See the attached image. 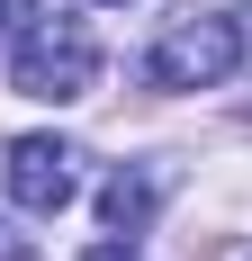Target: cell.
<instances>
[{
  "mask_svg": "<svg viewBox=\"0 0 252 261\" xmlns=\"http://www.w3.org/2000/svg\"><path fill=\"white\" fill-rule=\"evenodd\" d=\"M243 72V27H234V9L225 18H171L162 36L144 45V81L153 90H216V81H234Z\"/></svg>",
  "mask_w": 252,
  "mask_h": 261,
  "instance_id": "6da1fadb",
  "label": "cell"
},
{
  "mask_svg": "<svg viewBox=\"0 0 252 261\" xmlns=\"http://www.w3.org/2000/svg\"><path fill=\"white\" fill-rule=\"evenodd\" d=\"M72 189H81V153L63 135H18V144H9V198H18L27 216L72 207Z\"/></svg>",
  "mask_w": 252,
  "mask_h": 261,
  "instance_id": "3957f363",
  "label": "cell"
},
{
  "mask_svg": "<svg viewBox=\"0 0 252 261\" xmlns=\"http://www.w3.org/2000/svg\"><path fill=\"white\" fill-rule=\"evenodd\" d=\"M27 27H36V0H0V45H9V36H27Z\"/></svg>",
  "mask_w": 252,
  "mask_h": 261,
  "instance_id": "5b68a950",
  "label": "cell"
},
{
  "mask_svg": "<svg viewBox=\"0 0 252 261\" xmlns=\"http://www.w3.org/2000/svg\"><path fill=\"white\" fill-rule=\"evenodd\" d=\"M90 72H99V45H90L81 18H36L18 36V54H9V90H18V99H45V108L81 99Z\"/></svg>",
  "mask_w": 252,
  "mask_h": 261,
  "instance_id": "7a4b0ae2",
  "label": "cell"
},
{
  "mask_svg": "<svg viewBox=\"0 0 252 261\" xmlns=\"http://www.w3.org/2000/svg\"><path fill=\"white\" fill-rule=\"evenodd\" d=\"M81 261H135V252H126V243H99V252H81Z\"/></svg>",
  "mask_w": 252,
  "mask_h": 261,
  "instance_id": "ba28073f",
  "label": "cell"
},
{
  "mask_svg": "<svg viewBox=\"0 0 252 261\" xmlns=\"http://www.w3.org/2000/svg\"><path fill=\"white\" fill-rule=\"evenodd\" d=\"M153 207H162V171L153 162H135V171H117V180L99 189V216H108V234H144Z\"/></svg>",
  "mask_w": 252,
  "mask_h": 261,
  "instance_id": "277c9868",
  "label": "cell"
},
{
  "mask_svg": "<svg viewBox=\"0 0 252 261\" xmlns=\"http://www.w3.org/2000/svg\"><path fill=\"white\" fill-rule=\"evenodd\" d=\"M234 27H243V63H252V0H243V9H234Z\"/></svg>",
  "mask_w": 252,
  "mask_h": 261,
  "instance_id": "52a82bcc",
  "label": "cell"
},
{
  "mask_svg": "<svg viewBox=\"0 0 252 261\" xmlns=\"http://www.w3.org/2000/svg\"><path fill=\"white\" fill-rule=\"evenodd\" d=\"M0 261H36V252H27V234H9V216H0Z\"/></svg>",
  "mask_w": 252,
  "mask_h": 261,
  "instance_id": "8992f818",
  "label": "cell"
}]
</instances>
